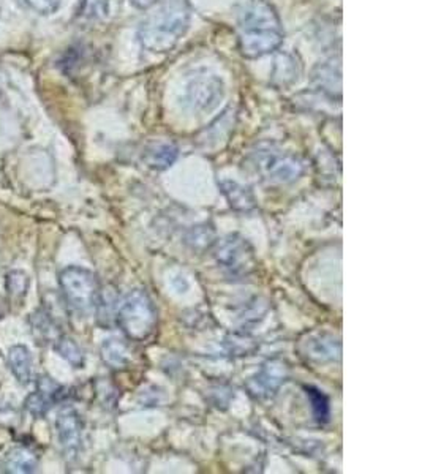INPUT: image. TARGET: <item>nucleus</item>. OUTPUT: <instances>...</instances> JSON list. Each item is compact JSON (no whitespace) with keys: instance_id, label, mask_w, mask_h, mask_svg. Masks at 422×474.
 <instances>
[{"instance_id":"f257e3e1","label":"nucleus","mask_w":422,"mask_h":474,"mask_svg":"<svg viewBox=\"0 0 422 474\" xmlns=\"http://www.w3.org/2000/svg\"><path fill=\"white\" fill-rule=\"evenodd\" d=\"M284 42V28L277 12L266 0H250L239 14L237 43L247 59L274 53Z\"/></svg>"},{"instance_id":"f03ea898","label":"nucleus","mask_w":422,"mask_h":474,"mask_svg":"<svg viewBox=\"0 0 422 474\" xmlns=\"http://www.w3.org/2000/svg\"><path fill=\"white\" fill-rule=\"evenodd\" d=\"M192 7L187 0H170L149 14L139 28V43L143 48L163 54L179 43L187 32Z\"/></svg>"},{"instance_id":"7ed1b4c3","label":"nucleus","mask_w":422,"mask_h":474,"mask_svg":"<svg viewBox=\"0 0 422 474\" xmlns=\"http://www.w3.org/2000/svg\"><path fill=\"white\" fill-rule=\"evenodd\" d=\"M59 282L65 301L71 309L86 312L92 307L95 297V280L89 270L81 268L65 269L59 277Z\"/></svg>"},{"instance_id":"20e7f679","label":"nucleus","mask_w":422,"mask_h":474,"mask_svg":"<svg viewBox=\"0 0 422 474\" xmlns=\"http://www.w3.org/2000/svg\"><path fill=\"white\" fill-rule=\"evenodd\" d=\"M61 395H62V386L57 385L56 381L48 377H42L37 381V391L29 395L24 406L35 418H43L53 403L61 399Z\"/></svg>"},{"instance_id":"39448f33","label":"nucleus","mask_w":422,"mask_h":474,"mask_svg":"<svg viewBox=\"0 0 422 474\" xmlns=\"http://www.w3.org/2000/svg\"><path fill=\"white\" fill-rule=\"evenodd\" d=\"M57 433L65 451H75L81 438V420L75 412H65L57 418Z\"/></svg>"},{"instance_id":"423d86ee","label":"nucleus","mask_w":422,"mask_h":474,"mask_svg":"<svg viewBox=\"0 0 422 474\" xmlns=\"http://www.w3.org/2000/svg\"><path fill=\"white\" fill-rule=\"evenodd\" d=\"M8 367L20 385H29L32 379V356L24 345H14L8 351Z\"/></svg>"},{"instance_id":"0eeeda50","label":"nucleus","mask_w":422,"mask_h":474,"mask_svg":"<svg viewBox=\"0 0 422 474\" xmlns=\"http://www.w3.org/2000/svg\"><path fill=\"white\" fill-rule=\"evenodd\" d=\"M4 467L10 474L34 473L38 467V455L30 447H14L7 453Z\"/></svg>"},{"instance_id":"6e6552de","label":"nucleus","mask_w":422,"mask_h":474,"mask_svg":"<svg viewBox=\"0 0 422 474\" xmlns=\"http://www.w3.org/2000/svg\"><path fill=\"white\" fill-rule=\"evenodd\" d=\"M223 86L214 76H203L190 86V94L194 104L206 106L208 104H215L219 98H222Z\"/></svg>"},{"instance_id":"1a4fd4ad","label":"nucleus","mask_w":422,"mask_h":474,"mask_svg":"<svg viewBox=\"0 0 422 474\" xmlns=\"http://www.w3.org/2000/svg\"><path fill=\"white\" fill-rule=\"evenodd\" d=\"M29 324L32 328V334H34L35 340H38L40 344L51 342L54 338V336H56L54 321H53V318L45 310H37L34 315H30Z\"/></svg>"},{"instance_id":"9d476101","label":"nucleus","mask_w":422,"mask_h":474,"mask_svg":"<svg viewBox=\"0 0 422 474\" xmlns=\"http://www.w3.org/2000/svg\"><path fill=\"white\" fill-rule=\"evenodd\" d=\"M29 285H30V280H29L26 272H22V270H12V272H8L5 287H7L10 297L22 299L24 295H28Z\"/></svg>"},{"instance_id":"9b49d317","label":"nucleus","mask_w":422,"mask_h":474,"mask_svg":"<svg viewBox=\"0 0 422 474\" xmlns=\"http://www.w3.org/2000/svg\"><path fill=\"white\" fill-rule=\"evenodd\" d=\"M110 0H83L79 7V16L87 21H97L108 14Z\"/></svg>"},{"instance_id":"f8f14e48","label":"nucleus","mask_w":422,"mask_h":474,"mask_svg":"<svg viewBox=\"0 0 422 474\" xmlns=\"http://www.w3.org/2000/svg\"><path fill=\"white\" fill-rule=\"evenodd\" d=\"M56 350L61 353V356H63L71 364L77 365V367L83 364V353H81L79 346L73 340L65 337L61 338L57 342Z\"/></svg>"},{"instance_id":"ddd939ff","label":"nucleus","mask_w":422,"mask_h":474,"mask_svg":"<svg viewBox=\"0 0 422 474\" xmlns=\"http://www.w3.org/2000/svg\"><path fill=\"white\" fill-rule=\"evenodd\" d=\"M26 4L35 12L43 14L53 13L56 8V0H26Z\"/></svg>"},{"instance_id":"4468645a","label":"nucleus","mask_w":422,"mask_h":474,"mask_svg":"<svg viewBox=\"0 0 422 474\" xmlns=\"http://www.w3.org/2000/svg\"><path fill=\"white\" fill-rule=\"evenodd\" d=\"M133 4V7L139 8V10H147V8L155 5L159 0H130Z\"/></svg>"}]
</instances>
